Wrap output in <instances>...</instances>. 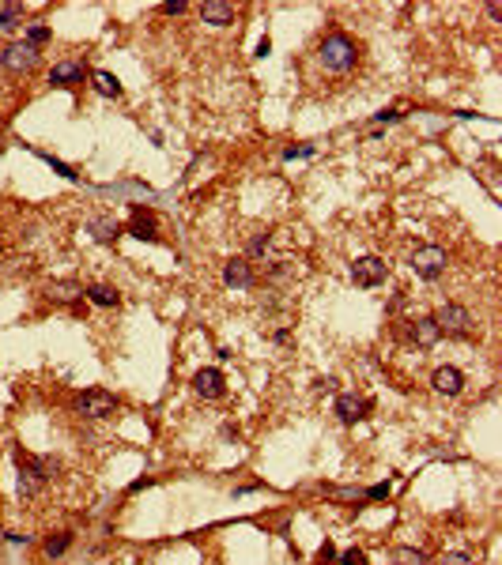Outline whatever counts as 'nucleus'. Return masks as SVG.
<instances>
[{"mask_svg": "<svg viewBox=\"0 0 502 565\" xmlns=\"http://www.w3.org/2000/svg\"><path fill=\"white\" fill-rule=\"evenodd\" d=\"M317 61L329 72H351L355 61H359V50H355V42L348 34H329V38L317 45Z\"/></svg>", "mask_w": 502, "mask_h": 565, "instance_id": "1", "label": "nucleus"}, {"mask_svg": "<svg viewBox=\"0 0 502 565\" xmlns=\"http://www.w3.org/2000/svg\"><path fill=\"white\" fill-rule=\"evenodd\" d=\"M389 279V264L381 257H359L351 264V283L363 286V291H374V286H381Z\"/></svg>", "mask_w": 502, "mask_h": 565, "instance_id": "2", "label": "nucleus"}, {"mask_svg": "<svg viewBox=\"0 0 502 565\" xmlns=\"http://www.w3.org/2000/svg\"><path fill=\"white\" fill-rule=\"evenodd\" d=\"M446 264H449V257H446L442 245H420L415 257H412V272L420 275V279H438V275L446 272Z\"/></svg>", "mask_w": 502, "mask_h": 565, "instance_id": "3", "label": "nucleus"}, {"mask_svg": "<svg viewBox=\"0 0 502 565\" xmlns=\"http://www.w3.org/2000/svg\"><path fill=\"white\" fill-rule=\"evenodd\" d=\"M114 407H117V400L106 388H87L76 396V411L83 418H106V415H114Z\"/></svg>", "mask_w": 502, "mask_h": 565, "instance_id": "4", "label": "nucleus"}, {"mask_svg": "<svg viewBox=\"0 0 502 565\" xmlns=\"http://www.w3.org/2000/svg\"><path fill=\"white\" fill-rule=\"evenodd\" d=\"M435 324H438V332H446V335H469L472 332V313L457 302H446L438 309Z\"/></svg>", "mask_w": 502, "mask_h": 565, "instance_id": "5", "label": "nucleus"}, {"mask_svg": "<svg viewBox=\"0 0 502 565\" xmlns=\"http://www.w3.org/2000/svg\"><path fill=\"white\" fill-rule=\"evenodd\" d=\"M0 65H4L8 72H34V65H38V50H31L27 42L4 45V50H0Z\"/></svg>", "mask_w": 502, "mask_h": 565, "instance_id": "6", "label": "nucleus"}, {"mask_svg": "<svg viewBox=\"0 0 502 565\" xmlns=\"http://www.w3.org/2000/svg\"><path fill=\"white\" fill-rule=\"evenodd\" d=\"M366 411H370V400H363V396H355V392H340L337 396L340 423H359V418H366Z\"/></svg>", "mask_w": 502, "mask_h": 565, "instance_id": "7", "label": "nucleus"}, {"mask_svg": "<svg viewBox=\"0 0 502 565\" xmlns=\"http://www.w3.org/2000/svg\"><path fill=\"white\" fill-rule=\"evenodd\" d=\"M193 388H197V396H204V400H219V396L227 392V377L219 374V369H200V374L193 377Z\"/></svg>", "mask_w": 502, "mask_h": 565, "instance_id": "8", "label": "nucleus"}, {"mask_svg": "<svg viewBox=\"0 0 502 565\" xmlns=\"http://www.w3.org/2000/svg\"><path fill=\"white\" fill-rule=\"evenodd\" d=\"M430 384H435V392H442V396H461L464 374H461L457 366H438L435 377H430Z\"/></svg>", "mask_w": 502, "mask_h": 565, "instance_id": "9", "label": "nucleus"}, {"mask_svg": "<svg viewBox=\"0 0 502 565\" xmlns=\"http://www.w3.org/2000/svg\"><path fill=\"white\" fill-rule=\"evenodd\" d=\"M16 464H19V475H34V479H42V483L57 471L53 460H42V456H31L23 449H16Z\"/></svg>", "mask_w": 502, "mask_h": 565, "instance_id": "10", "label": "nucleus"}, {"mask_svg": "<svg viewBox=\"0 0 502 565\" xmlns=\"http://www.w3.org/2000/svg\"><path fill=\"white\" fill-rule=\"evenodd\" d=\"M200 19L212 23V27H227V23H234V4H227V0H208V4H200Z\"/></svg>", "mask_w": 502, "mask_h": 565, "instance_id": "11", "label": "nucleus"}, {"mask_svg": "<svg viewBox=\"0 0 502 565\" xmlns=\"http://www.w3.org/2000/svg\"><path fill=\"white\" fill-rule=\"evenodd\" d=\"M50 83H53V87H76V83H83V65H76V61H61V65H53Z\"/></svg>", "mask_w": 502, "mask_h": 565, "instance_id": "12", "label": "nucleus"}, {"mask_svg": "<svg viewBox=\"0 0 502 565\" xmlns=\"http://www.w3.org/2000/svg\"><path fill=\"white\" fill-rule=\"evenodd\" d=\"M223 279H227V286H238V291H246V286H253V268H249L246 260H227Z\"/></svg>", "mask_w": 502, "mask_h": 565, "instance_id": "13", "label": "nucleus"}, {"mask_svg": "<svg viewBox=\"0 0 502 565\" xmlns=\"http://www.w3.org/2000/svg\"><path fill=\"white\" fill-rule=\"evenodd\" d=\"M412 340H415V347H435V343L442 340V332H438L435 317H423V320H415V324H412Z\"/></svg>", "mask_w": 502, "mask_h": 565, "instance_id": "14", "label": "nucleus"}, {"mask_svg": "<svg viewBox=\"0 0 502 565\" xmlns=\"http://www.w3.org/2000/svg\"><path fill=\"white\" fill-rule=\"evenodd\" d=\"M45 294H50L53 302H76V298L83 294V286L76 279H53L50 286H45Z\"/></svg>", "mask_w": 502, "mask_h": 565, "instance_id": "15", "label": "nucleus"}, {"mask_svg": "<svg viewBox=\"0 0 502 565\" xmlns=\"http://www.w3.org/2000/svg\"><path fill=\"white\" fill-rule=\"evenodd\" d=\"M87 230L94 234V242H114L121 226H117V219H110V215H94V219L87 223Z\"/></svg>", "mask_w": 502, "mask_h": 565, "instance_id": "16", "label": "nucleus"}, {"mask_svg": "<svg viewBox=\"0 0 502 565\" xmlns=\"http://www.w3.org/2000/svg\"><path fill=\"white\" fill-rule=\"evenodd\" d=\"M83 294H87V298H91V302L99 306V309H114L117 302H121V294H117L114 286H106V283H94V286H87Z\"/></svg>", "mask_w": 502, "mask_h": 565, "instance_id": "17", "label": "nucleus"}, {"mask_svg": "<svg viewBox=\"0 0 502 565\" xmlns=\"http://www.w3.org/2000/svg\"><path fill=\"white\" fill-rule=\"evenodd\" d=\"M133 234L143 237V242H155V211H143V208L133 211Z\"/></svg>", "mask_w": 502, "mask_h": 565, "instance_id": "18", "label": "nucleus"}, {"mask_svg": "<svg viewBox=\"0 0 502 565\" xmlns=\"http://www.w3.org/2000/svg\"><path fill=\"white\" fill-rule=\"evenodd\" d=\"M91 87L102 94V99H117L121 94V83H117V76H110V72H91Z\"/></svg>", "mask_w": 502, "mask_h": 565, "instance_id": "19", "label": "nucleus"}, {"mask_svg": "<svg viewBox=\"0 0 502 565\" xmlns=\"http://www.w3.org/2000/svg\"><path fill=\"white\" fill-rule=\"evenodd\" d=\"M393 565H427V554L415 547H397L393 550Z\"/></svg>", "mask_w": 502, "mask_h": 565, "instance_id": "20", "label": "nucleus"}, {"mask_svg": "<svg viewBox=\"0 0 502 565\" xmlns=\"http://www.w3.org/2000/svg\"><path fill=\"white\" fill-rule=\"evenodd\" d=\"M68 547H72V532H57V535H50V539H45V547H42V550H45L50 558H61Z\"/></svg>", "mask_w": 502, "mask_h": 565, "instance_id": "21", "label": "nucleus"}, {"mask_svg": "<svg viewBox=\"0 0 502 565\" xmlns=\"http://www.w3.org/2000/svg\"><path fill=\"white\" fill-rule=\"evenodd\" d=\"M45 42H50V27L31 23V27H27V45H31V50H38V45H45Z\"/></svg>", "mask_w": 502, "mask_h": 565, "instance_id": "22", "label": "nucleus"}, {"mask_svg": "<svg viewBox=\"0 0 502 565\" xmlns=\"http://www.w3.org/2000/svg\"><path fill=\"white\" fill-rule=\"evenodd\" d=\"M42 490V479H34V475H19V494L23 498H34Z\"/></svg>", "mask_w": 502, "mask_h": 565, "instance_id": "23", "label": "nucleus"}, {"mask_svg": "<svg viewBox=\"0 0 502 565\" xmlns=\"http://www.w3.org/2000/svg\"><path fill=\"white\" fill-rule=\"evenodd\" d=\"M19 16H23V11H19V4H8L4 11H0V30H11V27L19 23Z\"/></svg>", "mask_w": 502, "mask_h": 565, "instance_id": "24", "label": "nucleus"}, {"mask_svg": "<svg viewBox=\"0 0 502 565\" xmlns=\"http://www.w3.org/2000/svg\"><path fill=\"white\" fill-rule=\"evenodd\" d=\"M340 565H366V554L359 547H351V550H344V554H340Z\"/></svg>", "mask_w": 502, "mask_h": 565, "instance_id": "25", "label": "nucleus"}, {"mask_svg": "<svg viewBox=\"0 0 502 565\" xmlns=\"http://www.w3.org/2000/svg\"><path fill=\"white\" fill-rule=\"evenodd\" d=\"M438 565H476V561H472L469 554H461V550H453V554H446Z\"/></svg>", "mask_w": 502, "mask_h": 565, "instance_id": "26", "label": "nucleus"}, {"mask_svg": "<svg viewBox=\"0 0 502 565\" xmlns=\"http://www.w3.org/2000/svg\"><path fill=\"white\" fill-rule=\"evenodd\" d=\"M42 159H45V162H50V166H53V170H57V174H65V177H68V181H76V174H72V166H65V162H57V159H53V155H42Z\"/></svg>", "mask_w": 502, "mask_h": 565, "instance_id": "27", "label": "nucleus"}, {"mask_svg": "<svg viewBox=\"0 0 502 565\" xmlns=\"http://www.w3.org/2000/svg\"><path fill=\"white\" fill-rule=\"evenodd\" d=\"M310 155H314V147H310V143H302V147H287L283 159H310Z\"/></svg>", "mask_w": 502, "mask_h": 565, "instance_id": "28", "label": "nucleus"}, {"mask_svg": "<svg viewBox=\"0 0 502 565\" xmlns=\"http://www.w3.org/2000/svg\"><path fill=\"white\" fill-rule=\"evenodd\" d=\"M265 249H268V234H261V237H253V242H249V257H261Z\"/></svg>", "mask_w": 502, "mask_h": 565, "instance_id": "29", "label": "nucleus"}, {"mask_svg": "<svg viewBox=\"0 0 502 565\" xmlns=\"http://www.w3.org/2000/svg\"><path fill=\"white\" fill-rule=\"evenodd\" d=\"M366 498H370V501H381V498H389V483H378V486H370V490H366Z\"/></svg>", "mask_w": 502, "mask_h": 565, "instance_id": "30", "label": "nucleus"}, {"mask_svg": "<svg viewBox=\"0 0 502 565\" xmlns=\"http://www.w3.org/2000/svg\"><path fill=\"white\" fill-rule=\"evenodd\" d=\"M163 11H166V16H182V11H185V0H166Z\"/></svg>", "mask_w": 502, "mask_h": 565, "instance_id": "31", "label": "nucleus"}, {"mask_svg": "<svg viewBox=\"0 0 502 565\" xmlns=\"http://www.w3.org/2000/svg\"><path fill=\"white\" fill-rule=\"evenodd\" d=\"M374 121L378 125H389V121H400V113L397 110H381V113H374Z\"/></svg>", "mask_w": 502, "mask_h": 565, "instance_id": "32", "label": "nucleus"}, {"mask_svg": "<svg viewBox=\"0 0 502 565\" xmlns=\"http://www.w3.org/2000/svg\"><path fill=\"white\" fill-rule=\"evenodd\" d=\"M329 558H337V550H332V543H325V547H321V561H329Z\"/></svg>", "mask_w": 502, "mask_h": 565, "instance_id": "33", "label": "nucleus"}, {"mask_svg": "<svg viewBox=\"0 0 502 565\" xmlns=\"http://www.w3.org/2000/svg\"><path fill=\"white\" fill-rule=\"evenodd\" d=\"M268 50H272V42H268V38H261V45H257V57H268Z\"/></svg>", "mask_w": 502, "mask_h": 565, "instance_id": "34", "label": "nucleus"}]
</instances>
